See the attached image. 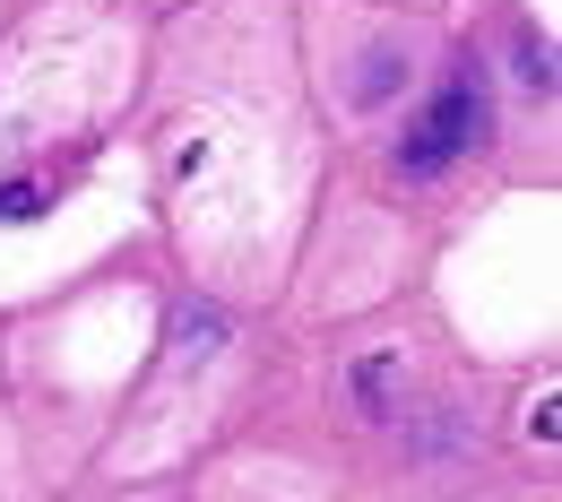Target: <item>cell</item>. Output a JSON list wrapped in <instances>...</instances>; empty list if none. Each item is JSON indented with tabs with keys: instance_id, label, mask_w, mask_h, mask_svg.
<instances>
[{
	"instance_id": "6da1fadb",
	"label": "cell",
	"mask_w": 562,
	"mask_h": 502,
	"mask_svg": "<svg viewBox=\"0 0 562 502\" xmlns=\"http://www.w3.org/2000/svg\"><path fill=\"white\" fill-rule=\"evenodd\" d=\"M485 140V96H476V78H450L441 96H432V113H424L416 131H407V147H398V174H441L459 147Z\"/></svg>"
},
{
	"instance_id": "7a4b0ae2",
	"label": "cell",
	"mask_w": 562,
	"mask_h": 502,
	"mask_svg": "<svg viewBox=\"0 0 562 502\" xmlns=\"http://www.w3.org/2000/svg\"><path fill=\"white\" fill-rule=\"evenodd\" d=\"M216 338H225V321H216L209 303H182V312H173V347H182V356H209Z\"/></svg>"
},
{
	"instance_id": "3957f363",
	"label": "cell",
	"mask_w": 562,
	"mask_h": 502,
	"mask_svg": "<svg viewBox=\"0 0 562 502\" xmlns=\"http://www.w3.org/2000/svg\"><path fill=\"white\" fill-rule=\"evenodd\" d=\"M390 78H407V62H398V53H381V62H363V78H355V96H363V104H381V96H390Z\"/></svg>"
},
{
	"instance_id": "277c9868",
	"label": "cell",
	"mask_w": 562,
	"mask_h": 502,
	"mask_svg": "<svg viewBox=\"0 0 562 502\" xmlns=\"http://www.w3.org/2000/svg\"><path fill=\"white\" fill-rule=\"evenodd\" d=\"M519 78H528V87H554V62H546V44H519Z\"/></svg>"
},
{
	"instance_id": "5b68a950",
	"label": "cell",
	"mask_w": 562,
	"mask_h": 502,
	"mask_svg": "<svg viewBox=\"0 0 562 502\" xmlns=\"http://www.w3.org/2000/svg\"><path fill=\"white\" fill-rule=\"evenodd\" d=\"M355 390H363V399L381 408V390H390V356H372V364H363V372H355Z\"/></svg>"
},
{
	"instance_id": "8992f818",
	"label": "cell",
	"mask_w": 562,
	"mask_h": 502,
	"mask_svg": "<svg viewBox=\"0 0 562 502\" xmlns=\"http://www.w3.org/2000/svg\"><path fill=\"white\" fill-rule=\"evenodd\" d=\"M44 209V191H35V182H9V200H0V216H35Z\"/></svg>"
}]
</instances>
